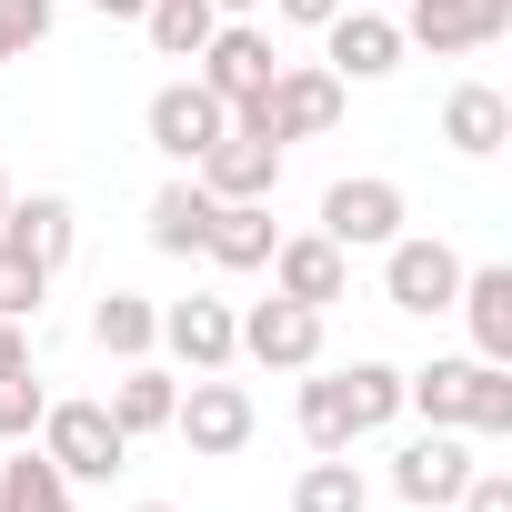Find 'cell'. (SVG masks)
<instances>
[{"mask_svg":"<svg viewBox=\"0 0 512 512\" xmlns=\"http://www.w3.org/2000/svg\"><path fill=\"white\" fill-rule=\"evenodd\" d=\"M402 412H422V422H442V432H512V362L442 352V362L402 372Z\"/></svg>","mask_w":512,"mask_h":512,"instance_id":"6da1fadb","label":"cell"},{"mask_svg":"<svg viewBox=\"0 0 512 512\" xmlns=\"http://www.w3.org/2000/svg\"><path fill=\"white\" fill-rule=\"evenodd\" d=\"M342 101H352V81H332L322 61H282V71H272V91L251 101V111H231V121L272 131V141H322V131L342 121Z\"/></svg>","mask_w":512,"mask_h":512,"instance_id":"7a4b0ae2","label":"cell"},{"mask_svg":"<svg viewBox=\"0 0 512 512\" xmlns=\"http://www.w3.org/2000/svg\"><path fill=\"white\" fill-rule=\"evenodd\" d=\"M452 292H462V251L452 241H432V231H392L382 241V302L392 312L432 322V312H452Z\"/></svg>","mask_w":512,"mask_h":512,"instance_id":"3957f363","label":"cell"},{"mask_svg":"<svg viewBox=\"0 0 512 512\" xmlns=\"http://www.w3.org/2000/svg\"><path fill=\"white\" fill-rule=\"evenodd\" d=\"M171 432L191 442V462H231L251 432H262V412H251V392H241V382H221V372H191V392L171 402Z\"/></svg>","mask_w":512,"mask_h":512,"instance_id":"277c9868","label":"cell"},{"mask_svg":"<svg viewBox=\"0 0 512 512\" xmlns=\"http://www.w3.org/2000/svg\"><path fill=\"white\" fill-rule=\"evenodd\" d=\"M272 71H282V51H272L262 21H221V31L201 41V71H191V81H201L221 111H251V101L272 91Z\"/></svg>","mask_w":512,"mask_h":512,"instance_id":"5b68a950","label":"cell"},{"mask_svg":"<svg viewBox=\"0 0 512 512\" xmlns=\"http://www.w3.org/2000/svg\"><path fill=\"white\" fill-rule=\"evenodd\" d=\"M322 71L332 81H392L402 71V21L382 11V0H342V11L322 21Z\"/></svg>","mask_w":512,"mask_h":512,"instance_id":"8992f818","label":"cell"},{"mask_svg":"<svg viewBox=\"0 0 512 512\" xmlns=\"http://www.w3.org/2000/svg\"><path fill=\"white\" fill-rule=\"evenodd\" d=\"M41 452H51L71 482H111V472L131 462V432H121L101 402H51V412H41Z\"/></svg>","mask_w":512,"mask_h":512,"instance_id":"52a82bcc","label":"cell"},{"mask_svg":"<svg viewBox=\"0 0 512 512\" xmlns=\"http://www.w3.org/2000/svg\"><path fill=\"white\" fill-rule=\"evenodd\" d=\"M191 181H201L211 201H272V191H282V141L251 131V121H221V141L191 161Z\"/></svg>","mask_w":512,"mask_h":512,"instance_id":"ba28073f","label":"cell"},{"mask_svg":"<svg viewBox=\"0 0 512 512\" xmlns=\"http://www.w3.org/2000/svg\"><path fill=\"white\" fill-rule=\"evenodd\" d=\"M402 221H412V201H402V181H382V171H352V181L322 191V241H342V251H382Z\"/></svg>","mask_w":512,"mask_h":512,"instance_id":"9c48e42d","label":"cell"},{"mask_svg":"<svg viewBox=\"0 0 512 512\" xmlns=\"http://www.w3.org/2000/svg\"><path fill=\"white\" fill-rule=\"evenodd\" d=\"M161 352L181 372H231L241 362V312L221 292H191V302H161Z\"/></svg>","mask_w":512,"mask_h":512,"instance_id":"30bf717a","label":"cell"},{"mask_svg":"<svg viewBox=\"0 0 512 512\" xmlns=\"http://www.w3.org/2000/svg\"><path fill=\"white\" fill-rule=\"evenodd\" d=\"M502 31H512V0H412L402 11V51H432V61H462Z\"/></svg>","mask_w":512,"mask_h":512,"instance_id":"8fae6325","label":"cell"},{"mask_svg":"<svg viewBox=\"0 0 512 512\" xmlns=\"http://www.w3.org/2000/svg\"><path fill=\"white\" fill-rule=\"evenodd\" d=\"M472 482V442L462 432H422V442H402L392 452V502H412V512H452V492Z\"/></svg>","mask_w":512,"mask_h":512,"instance_id":"7c38bea8","label":"cell"},{"mask_svg":"<svg viewBox=\"0 0 512 512\" xmlns=\"http://www.w3.org/2000/svg\"><path fill=\"white\" fill-rule=\"evenodd\" d=\"M262 272H272V292H282V302H312V312H332V302L352 292V251H342V241H322V231H282Z\"/></svg>","mask_w":512,"mask_h":512,"instance_id":"4fadbf2b","label":"cell"},{"mask_svg":"<svg viewBox=\"0 0 512 512\" xmlns=\"http://www.w3.org/2000/svg\"><path fill=\"white\" fill-rule=\"evenodd\" d=\"M241 362H262V372H312L322 362V312L312 302H251L241 312Z\"/></svg>","mask_w":512,"mask_h":512,"instance_id":"5bb4252c","label":"cell"},{"mask_svg":"<svg viewBox=\"0 0 512 512\" xmlns=\"http://www.w3.org/2000/svg\"><path fill=\"white\" fill-rule=\"evenodd\" d=\"M221 121H231V111H221L201 81H161V91H151V111H141L151 151H161V161H181V171H191V161L221 141Z\"/></svg>","mask_w":512,"mask_h":512,"instance_id":"9a60e30c","label":"cell"},{"mask_svg":"<svg viewBox=\"0 0 512 512\" xmlns=\"http://www.w3.org/2000/svg\"><path fill=\"white\" fill-rule=\"evenodd\" d=\"M0 231H11V241H21V251H31V262L51 272V282L71 272V251H81V211H71L61 191H31V201L11 191V211H0Z\"/></svg>","mask_w":512,"mask_h":512,"instance_id":"2e32d148","label":"cell"},{"mask_svg":"<svg viewBox=\"0 0 512 512\" xmlns=\"http://www.w3.org/2000/svg\"><path fill=\"white\" fill-rule=\"evenodd\" d=\"M272 201H211V231H201V262H221V272H262L272 262Z\"/></svg>","mask_w":512,"mask_h":512,"instance_id":"e0dca14e","label":"cell"},{"mask_svg":"<svg viewBox=\"0 0 512 512\" xmlns=\"http://www.w3.org/2000/svg\"><path fill=\"white\" fill-rule=\"evenodd\" d=\"M452 312L472 322V352H482V362H512V272H502V262H482V272L462 262Z\"/></svg>","mask_w":512,"mask_h":512,"instance_id":"ac0fdd59","label":"cell"},{"mask_svg":"<svg viewBox=\"0 0 512 512\" xmlns=\"http://www.w3.org/2000/svg\"><path fill=\"white\" fill-rule=\"evenodd\" d=\"M442 141H452L462 161H492V151L512 141V101H502L492 81H462V91L442 101Z\"/></svg>","mask_w":512,"mask_h":512,"instance_id":"d6986e66","label":"cell"},{"mask_svg":"<svg viewBox=\"0 0 512 512\" xmlns=\"http://www.w3.org/2000/svg\"><path fill=\"white\" fill-rule=\"evenodd\" d=\"M171 402H181V382H171V372L141 352V362H121V382H111V402H101V412H111V422L141 442V432H171Z\"/></svg>","mask_w":512,"mask_h":512,"instance_id":"ffe728a7","label":"cell"},{"mask_svg":"<svg viewBox=\"0 0 512 512\" xmlns=\"http://www.w3.org/2000/svg\"><path fill=\"white\" fill-rule=\"evenodd\" d=\"M91 342H101L111 362L161 352V302H151V292H101V302H91Z\"/></svg>","mask_w":512,"mask_h":512,"instance_id":"44dd1931","label":"cell"},{"mask_svg":"<svg viewBox=\"0 0 512 512\" xmlns=\"http://www.w3.org/2000/svg\"><path fill=\"white\" fill-rule=\"evenodd\" d=\"M71 492H81V482H71L41 442H21L11 462H0V512H71Z\"/></svg>","mask_w":512,"mask_h":512,"instance_id":"7402d4cb","label":"cell"},{"mask_svg":"<svg viewBox=\"0 0 512 512\" xmlns=\"http://www.w3.org/2000/svg\"><path fill=\"white\" fill-rule=\"evenodd\" d=\"M201 231H211V191L181 171V181H161L151 191V251H171V262H191L201 251Z\"/></svg>","mask_w":512,"mask_h":512,"instance_id":"603a6c76","label":"cell"},{"mask_svg":"<svg viewBox=\"0 0 512 512\" xmlns=\"http://www.w3.org/2000/svg\"><path fill=\"white\" fill-rule=\"evenodd\" d=\"M292 512H372V482L352 452H312L302 482H292Z\"/></svg>","mask_w":512,"mask_h":512,"instance_id":"cb8c5ba5","label":"cell"},{"mask_svg":"<svg viewBox=\"0 0 512 512\" xmlns=\"http://www.w3.org/2000/svg\"><path fill=\"white\" fill-rule=\"evenodd\" d=\"M342 382V412H352V432H382V422H402V362H352V372H332Z\"/></svg>","mask_w":512,"mask_h":512,"instance_id":"d4e9b609","label":"cell"},{"mask_svg":"<svg viewBox=\"0 0 512 512\" xmlns=\"http://www.w3.org/2000/svg\"><path fill=\"white\" fill-rule=\"evenodd\" d=\"M141 31H151V51H161V61H201V41L221 31V11H211V0H151Z\"/></svg>","mask_w":512,"mask_h":512,"instance_id":"484cf974","label":"cell"},{"mask_svg":"<svg viewBox=\"0 0 512 512\" xmlns=\"http://www.w3.org/2000/svg\"><path fill=\"white\" fill-rule=\"evenodd\" d=\"M292 412H302V442H312V452H352V442H362V432H352V412H342V382H332L322 362H312V382H302V402H292Z\"/></svg>","mask_w":512,"mask_h":512,"instance_id":"4316f807","label":"cell"},{"mask_svg":"<svg viewBox=\"0 0 512 512\" xmlns=\"http://www.w3.org/2000/svg\"><path fill=\"white\" fill-rule=\"evenodd\" d=\"M41 302H51V272L0 231V322H41Z\"/></svg>","mask_w":512,"mask_h":512,"instance_id":"83f0119b","label":"cell"},{"mask_svg":"<svg viewBox=\"0 0 512 512\" xmlns=\"http://www.w3.org/2000/svg\"><path fill=\"white\" fill-rule=\"evenodd\" d=\"M41 412H51L41 372H31V362H11V372H0V442H31V432H41Z\"/></svg>","mask_w":512,"mask_h":512,"instance_id":"f1b7e54d","label":"cell"},{"mask_svg":"<svg viewBox=\"0 0 512 512\" xmlns=\"http://www.w3.org/2000/svg\"><path fill=\"white\" fill-rule=\"evenodd\" d=\"M61 21V0H0V31H11V51H41Z\"/></svg>","mask_w":512,"mask_h":512,"instance_id":"f546056e","label":"cell"},{"mask_svg":"<svg viewBox=\"0 0 512 512\" xmlns=\"http://www.w3.org/2000/svg\"><path fill=\"white\" fill-rule=\"evenodd\" d=\"M452 512H512V472L502 462H472V482L452 492Z\"/></svg>","mask_w":512,"mask_h":512,"instance_id":"4dcf8cb0","label":"cell"},{"mask_svg":"<svg viewBox=\"0 0 512 512\" xmlns=\"http://www.w3.org/2000/svg\"><path fill=\"white\" fill-rule=\"evenodd\" d=\"M262 11H282V21H292V31H322V21H332V11H342V0H262Z\"/></svg>","mask_w":512,"mask_h":512,"instance_id":"1f68e13d","label":"cell"},{"mask_svg":"<svg viewBox=\"0 0 512 512\" xmlns=\"http://www.w3.org/2000/svg\"><path fill=\"white\" fill-rule=\"evenodd\" d=\"M11 362H31V322H0V372Z\"/></svg>","mask_w":512,"mask_h":512,"instance_id":"d6a6232c","label":"cell"},{"mask_svg":"<svg viewBox=\"0 0 512 512\" xmlns=\"http://www.w3.org/2000/svg\"><path fill=\"white\" fill-rule=\"evenodd\" d=\"M91 11H101V21H141V11H151V0H91Z\"/></svg>","mask_w":512,"mask_h":512,"instance_id":"836d02e7","label":"cell"},{"mask_svg":"<svg viewBox=\"0 0 512 512\" xmlns=\"http://www.w3.org/2000/svg\"><path fill=\"white\" fill-rule=\"evenodd\" d=\"M211 11H221V21H251V11H262V0H211Z\"/></svg>","mask_w":512,"mask_h":512,"instance_id":"e575fe53","label":"cell"},{"mask_svg":"<svg viewBox=\"0 0 512 512\" xmlns=\"http://www.w3.org/2000/svg\"><path fill=\"white\" fill-rule=\"evenodd\" d=\"M11 61H21V51H11V31H0V71H11Z\"/></svg>","mask_w":512,"mask_h":512,"instance_id":"d590c367","label":"cell"},{"mask_svg":"<svg viewBox=\"0 0 512 512\" xmlns=\"http://www.w3.org/2000/svg\"><path fill=\"white\" fill-rule=\"evenodd\" d=\"M0 211H11V171H0Z\"/></svg>","mask_w":512,"mask_h":512,"instance_id":"8d00e7d4","label":"cell"},{"mask_svg":"<svg viewBox=\"0 0 512 512\" xmlns=\"http://www.w3.org/2000/svg\"><path fill=\"white\" fill-rule=\"evenodd\" d=\"M131 512H171V502H131Z\"/></svg>","mask_w":512,"mask_h":512,"instance_id":"74e56055","label":"cell"}]
</instances>
